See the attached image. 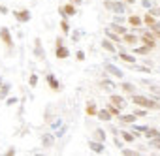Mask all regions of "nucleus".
Here are the masks:
<instances>
[{
	"mask_svg": "<svg viewBox=\"0 0 160 156\" xmlns=\"http://www.w3.org/2000/svg\"><path fill=\"white\" fill-rule=\"evenodd\" d=\"M132 102H134L136 105H141V107H145V109H160V104H158V102H154V100H149V98H145V96H139V94H132Z\"/></svg>",
	"mask_w": 160,
	"mask_h": 156,
	"instance_id": "f257e3e1",
	"label": "nucleus"
},
{
	"mask_svg": "<svg viewBox=\"0 0 160 156\" xmlns=\"http://www.w3.org/2000/svg\"><path fill=\"white\" fill-rule=\"evenodd\" d=\"M55 55H57V58H68V56H70V51L62 45V38H58V40H57V49H55Z\"/></svg>",
	"mask_w": 160,
	"mask_h": 156,
	"instance_id": "f03ea898",
	"label": "nucleus"
},
{
	"mask_svg": "<svg viewBox=\"0 0 160 156\" xmlns=\"http://www.w3.org/2000/svg\"><path fill=\"white\" fill-rule=\"evenodd\" d=\"M104 4H106V8H108V10H113V12H115V13H119V15H121V13H124V4H122V2H111V0H106Z\"/></svg>",
	"mask_w": 160,
	"mask_h": 156,
	"instance_id": "7ed1b4c3",
	"label": "nucleus"
},
{
	"mask_svg": "<svg viewBox=\"0 0 160 156\" xmlns=\"http://www.w3.org/2000/svg\"><path fill=\"white\" fill-rule=\"evenodd\" d=\"M0 40H2L8 47H13V40H12V34H10V30L6 28V27H2L0 28Z\"/></svg>",
	"mask_w": 160,
	"mask_h": 156,
	"instance_id": "20e7f679",
	"label": "nucleus"
},
{
	"mask_svg": "<svg viewBox=\"0 0 160 156\" xmlns=\"http://www.w3.org/2000/svg\"><path fill=\"white\" fill-rule=\"evenodd\" d=\"M13 17L21 23H28L30 21V12L28 10H21V12H13Z\"/></svg>",
	"mask_w": 160,
	"mask_h": 156,
	"instance_id": "39448f33",
	"label": "nucleus"
},
{
	"mask_svg": "<svg viewBox=\"0 0 160 156\" xmlns=\"http://www.w3.org/2000/svg\"><path fill=\"white\" fill-rule=\"evenodd\" d=\"M141 40H143V45H147L149 49H154V47H156V43H154V36H152V34H143Z\"/></svg>",
	"mask_w": 160,
	"mask_h": 156,
	"instance_id": "423d86ee",
	"label": "nucleus"
},
{
	"mask_svg": "<svg viewBox=\"0 0 160 156\" xmlns=\"http://www.w3.org/2000/svg\"><path fill=\"white\" fill-rule=\"evenodd\" d=\"M106 70H108V71H109L111 75L119 77V79H122V75H124V73H122V71H121L119 68H115V66H113V64H109V62H106Z\"/></svg>",
	"mask_w": 160,
	"mask_h": 156,
	"instance_id": "0eeeda50",
	"label": "nucleus"
},
{
	"mask_svg": "<svg viewBox=\"0 0 160 156\" xmlns=\"http://www.w3.org/2000/svg\"><path fill=\"white\" fill-rule=\"evenodd\" d=\"M45 79H47V83H49V87H51L53 90H58V89H60V85H58V81H57V77H55L53 73H49Z\"/></svg>",
	"mask_w": 160,
	"mask_h": 156,
	"instance_id": "6e6552de",
	"label": "nucleus"
},
{
	"mask_svg": "<svg viewBox=\"0 0 160 156\" xmlns=\"http://www.w3.org/2000/svg\"><path fill=\"white\" fill-rule=\"evenodd\" d=\"M34 47H36V49H34L36 56H38V58H45V53H43V49H42V41H40L38 38H36V41H34Z\"/></svg>",
	"mask_w": 160,
	"mask_h": 156,
	"instance_id": "1a4fd4ad",
	"label": "nucleus"
},
{
	"mask_svg": "<svg viewBox=\"0 0 160 156\" xmlns=\"http://www.w3.org/2000/svg\"><path fill=\"white\" fill-rule=\"evenodd\" d=\"M111 104H113V105H117L119 109H124V98H122V96L113 94V96H111Z\"/></svg>",
	"mask_w": 160,
	"mask_h": 156,
	"instance_id": "9d476101",
	"label": "nucleus"
},
{
	"mask_svg": "<svg viewBox=\"0 0 160 156\" xmlns=\"http://www.w3.org/2000/svg\"><path fill=\"white\" fill-rule=\"evenodd\" d=\"M89 147L94 152H104V143L102 141H89Z\"/></svg>",
	"mask_w": 160,
	"mask_h": 156,
	"instance_id": "9b49d317",
	"label": "nucleus"
},
{
	"mask_svg": "<svg viewBox=\"0 0 160 156\" xmlns=\"http://www.w3.org/2000/svg\"><path fill=\"white\" fill-rule=\"evenodd\" d=\"M60 12H62L64 15H75V6H73V4L70 2V4H68V6H64V8H62Z\"/></svg>",
	"mask_w": 160,
	"mask_h": 156,
	"instance_id": "f8f14e48",
	"label": "nucleus"
},
{
	"mask_svg": "<svg viewBox=\"0 0 160 156\" xmlns=\"http://www.w3.org/2000/svg\"><path fill=\"white\" fill-rule=\"evenodd\" d=\"M141 23H145L147 27H151V28H152V27H154V23H156V19H154V17H152L151 13H147V15H145V17L141 19Z\"/></svg>",
	"mask_w": 160,
	"mask_h": 156,
	"instance_id": "ddd939ff",
	"label": "nucleus"
},
{
	"mask_svg": "<svg viewBox=\"0 0 160 156\" xmlns=\"http://www.w3.org/2000/svg\"><path fill=\"white\" fill-rule=\"evenodd\" d=\"M143 134L147 135V139H152V137L160 135V132L158 130H152V128H143Z\"/></svg>",
	"mask_w": 160,
	"mask_h": 156,
	"instance_id": "4468645a",
	"label": "nucleus"
},
{
	"mask_svg": "<svg viewBox=\"0 0 160 156\" xmlns=\"http://www.w3.org/2000/svg\"><path fill=\"white\" fill-rule=\"evenodd\" d=\"M42 143H43V147H53L55 137H53L51 134H47V135H43V137H42Z\"/></svg>",
	"mask_w": 160,
	"mask_h": 156,
	"instance_id": "2eb2a0df",
	"label": "nucleus"
},
{
	"mask_svg": "<svg viewBox=\"0 0 160 156\" xmlns=\"http://www.w3.org/2000/svg\"><path fill=\"white\" fill-rule=\"evenodd\" d=\"M102 47H104L106 51H109V53H115V45H113L111 40H104V41H102Z\"/></svg>",
	"mask_w": 160,
	"mask_h": 156,
	"instance_id": "dca6fc26",
	"label": "nucleus"
},
{
	"mask_svg": "<svg viewBox=\"0 0 160 156\" xmlns=\"http://www.w3.org/2000/svg\"><path fill=\"white\" fill-rule=\"evenodd\" d=\"M119 120L128 124V122H136V115H119Z\"/></svg>",
	"mask_w": 160,
	"mask_h": 156,
	"instance_id": "f3484780",
	"label": "nucleus"
},
{
	"mask_svg": "<svg viewBox=\"0 0 160 156\" xmlns=\"http://www.w3.org/2000/svg\"><path fill=\"white\" fill-rule=\"evenodd\" d=\"M121 89H122L124 92H128V94H134V90H136V87H134L132 83H121Z\"/></svg>",
	"mask_w": 160,
	"mask_h": 156,
	"instance_id": "a211bd4d",
	"label": "nucleus"
},
{
	"mask_svg": "<svg viewBox=\"0 0 160 156\" xmlns=\"http://www.w3.org/2000/svg\"><path fill=\"white\" fill-rule=\"evenodd\" d=\"M108 111L111 113V117H119V115H121V109H119L117 105H113V104H109V105H108Z\"/></svg>",
	"mask_w": 160,
	"mask_h": 156,
	"instance_id": "6ab92c4d",
	"label": "nucleus"
},
{
	"mask_svg": "<svg viewBox=\"0 0 160 156\" xmlns=\"http://www.w3.org/2000/svg\"><path fill=\"white\" fill-rule=\"evenodd\" d=\"M96 115L102 119V120H109L111 119V113L108 111V109H102V111H96Z\"/></svg>",
	"mask_w": 160,
	"mask_h": 156,
	"instance_id": "aec40b11",
	"label": "nucleus"
},
{
	"mask_svg": "<svg viewBox=\"0 0 160 156\" xmlns=\"http://www.w3.org/2000/svg\"><path fill=\"white\" fill-rule=\"evenodd\" d=\"M128 23H130L132 27H139V25H141V17H138V15H132V17H128Z\"/></svg>",
	"mask_w": 160,
	"mask_h": 156,
	"instance_id": "412c9836",
	"label": "nucleus"
},
{
	"mask_svg": "<svg viewBox=\"0 0 160 156\" xmlns=\"http://www.w3.org/2000/svg\"><path fill=\"white\" fill-rule=\"evenodd\" d=\"M111 30H113V32H119V34H126V28L121 27L119 23H113V25H111Z\"/></svg>",
	"mask_w": 160,
	"mask_h": 156,
	"instance_id": "4be33fe9",
	"label": "nucleus"
},
{
	"mask_svg": "<svg viewBox=\"0 0 160 156\" xmlns=\"http://www.w3.org/2000/svg\"><path fill=\"white\" fill-rule=\"evenodd\" d=\"M119 56H121V60H124V62H130V64H136V58H134L132 55H126V53H121Z\"/></svg>",
	"mask_w": 160,
	"mask_h": 156,
	"instance_id": "5701e85b",
	"label": "nucleus"
},
{
	"mask_svg": "<svg viewBox=\"0 0 160 156\" xmlns=\"http://www.w3.org/2000/svg\"><path fill=\"white\" fill-rule=\"evenodd\" d=\"M87 115H89V117L96 115V105H94V102H89V104H87Z\"/></svg>",
	"mask_w": 160,
	"mask_h": 156,
	"instance_id": "b1692460",
	"label": "nucleus"
},
{
	"mask_svg": "<svg viewBox=\"0 0 160 156\" xmlns=\"http://www.w3.org/2000/svg\"><path fill=\"white\" fill-rule=\"evenodd\" d=\"M121 135H122V139H124L126 143H132V141L136 139V135H134V134H130V132H121Z\"/></svg>",
	"mask_w": 160,
	"mask_h": 156,
	"instance_id": "393cba45",
	"label": "nucleus"
},
{
	"mask_svg": "<svg viewBox=\"0 0 160 156\" xmlns=\"http://www.w3.org/2000/svg\"><path fill=\"white\" fill-rule=\"evenodd\" d=\"M124 41H126V43H130V45H134V43L138 41V38H136L134 34H124Z\"/></svg>",
	"mask_w": 160,
	"mask_h": 156,
	"instance_id": "a878e982",
	"label": "nucleus"
},
{
	"mask_svg": "<svg viewBox=\"0 0 160 156\" xmlns=\"http://www.w3.org/2000/svg\"><path fill=\"white\" fill-rule=\"evenodd\" d=\"M94 139H96V141H104V139H106V134H104V130H100V128H98V130L94 132Z\"/></svg>",
	"mask_w": 160,
	"mask_h": 156,
	"instance_id": "bb28decb",
	"label": "nucleus"
},
{
	"mask_svg": "<svg viewBox=\"0 0 160 156\" xmlns=\"http://www.w3.org/2000/svg\"><path fill=\"white\" fill-rule=\"evenodd\" d=\"M100 85H102V87H106L108 90H113V89H115V83H111L109 79H104V81H102Z\"/></svg>",
	"mask_w": 160,
	"mask_h": 156,
	"instance_id": "cd10ccee",
	"label": "nucleus"
},
{
	"mask_svg": "<svg viewBox=\"0 0 160 156\" xmlns=\"http://www.w3.org/2000/svg\"><path fill=\"white\" fill-rule=\"evenodd\" d=\"M106 34H108V38H109V40H111V41H119V36H117V34H115V32H113V30H108V32H106Z\"/></svg>",
	"mask_w": 160,
	"mask_h": 156,
	"instance_id": "c85d7f7f",
	"label": "nucleus"
},
{
	"mask_svg": "<svg viewBox=\"0 0 160 156\" xmlns=\"http://www.w3.org/2000/svg\"><path fill=\"white\" fill-rule=\"evenodd\" d=\"M136 53H138V55H147V53H149V47H147V45H141V47L136 49Z\"/></svg>",
	"mask_w": 160,
	"mask_h": 156,
	"instance_id": "c756f323",
	"label": "nucleus"
},
{
	"mask_svg": "<svg viewBox=\"0 0 160 156\" xmlns=\"http://www.w3.org/2000/svg\"><path fill=\"white\" fill-rule=\"evenodd\" d=\"M8 92H10V85H4V87H2V90H0V98H6V96H8Z\"/></svg>",
	"mask_w": 160,
	"mask_h": 156,
	"instance_id": "7c9ffc66",
	"label": "nucleus"
},
{
	"mask_svg": "<svg viewBox=\"0 0 160 156\" xmlns=\"http://www.w3.org/2000/svg\"><path fill=\"white\" fill-rule=\"evenodd\" d=\"M151 145H152V147H156V149H160V135L152 137V139H151Z\"/></svg>",
	"mask_w": 160,
	"mask_h": 156,
	"instance_id": "2f4dec72",
	"label": "nucleus"
},
{
	"mask_svg": "<svg viewBox=\"0 0 160 156\" xmlns=\"http://www.w3.org/2000/svg\"><path fill=\"white\" fill-rule=\"evenodd\" d=\"M60 27H62V30H64V32H70V25H68V21H66V19L60 23Z\"/></svg>",
	"mask_w": 160,
	"mask_h": 156,
	"instance_id": "473e14b6",
	"label": "nucleus"
},
{
	"mask_svg": "<svg viewBox=\"0 0 160 156\" xmlns=\"http://www.w3.org/2000/svg\"><path fill=\"white\" fill-rule=\"evenodd\" d=\"M122 154H124V156H136L138 152H136V150H130V149H124V150H122Z\"/></svg>",
	"mask_w": 160,
	"mask_h": 156,
	"instance_id": "72a5a7b5",
	"label": "nucleus"
},
{
	"mask_svg": "<svg viewBox=\"0 0 160 156\" xmlns=\"http://www.w3.org/2000/svg\"><path fill=\"white\" fill-rule=\"evenodd\" d=\"M36 83H38V77L36 75H30V87H36Z\"/></svg>",
	"mask_w": 160,
	"mask_h": 156,
	"instance_id": "f704fd0d",
	"label": "nucleus"
},
{
	"mask_svg": "<svg viewBox=\"0 0 160 156\" xmlns=\"http://www.w3.org/2000/svg\"><path fill=\"white\" fill-rule=\"evenodd\" d=\"M77 60H85V53H83V51L77 53Z\"/></svg>",
	"mask_w": 160,
	"mask_h": 156,
	"instance_id": "c9c22d12",
	"label": "nucleus"
},
{
	"mask_svg": "<svg viewBox=\"0 0 160 156\" xmlns=\"http://www.w3.org/2000/svg\"><path fill=\"white\" fill-rule=\"evenodd\" d=\"M15 102H17V100H15V98H8V100H6V104H8V105H13V104H15Z\"/></svg>",
	"mask_w": 160,
	"mask_h": 156,
	"instance_id": "e433bc0d",
	"label": "nucleus"
},
{
	"mask_svg": "<svg viewBox=\"0 0 160 156\" xmlns=\"http://www.w3.org/2000/svg\"><path fill=\"white\" fill-rule=\"evenodd\" d=\"M134 115H136V117H145V115H147V111H136Z\"/></svg>",
	"mask_w": 160,
	"mask_h": 156,
	"instance_id": "4c0bfd02",
	"label": "nucleus"
},
{
	"mask_svg": "<svg viewBox=\"0 0 160 156\" xmlns=\"http://www.w3.org/2000/svg\"><path fill=\"white\" fill-rule=\"evenodd\" d=\"M141 6H143V8H151V2H149V0H143Z\"/></svg>",
	"mask_w": 160,
	"mask_h": 156,
	"instance_id": "58836bf2",
	"label": "nucleus"
},
{
	"mask_svg": "<svg viewBox=\"0 0 160 156\" xmlns=\"http://www.w3.org/2000/svg\"><path fill=\"white\" fill-rule=\"evenodd\" d=\"M15 154V149H8V152H6V156H13Z\"/></svg>",
	"mask_w": 160,
	"mask_h": 156,
	"instance_id": "ea45409f",
	"label": "nucleus"
},
{
	"mask_svg": "<svg viewBox=\"0 0 160 156\" xmlns=\"http://www.w3.org/2000/svg\"><path fill=\"white\" fill-rule=\"evenodd\" d=\"M152 36H154V38H158V40H160V30H154V34H152Z\"/></svg>",
	"mask_w": 160,
	"mask_h": 156,
	"instance_id": "a19ab883",
	"label": "nucleus"
},
{
	"mask_svg": "<svg viewBox=\"0 0 160 156\" xmlns=\"http://www.w3.org/2000/svg\"><path fill=\"white\" fill-rule=\"evenodd\" d=\"M83 0H72V4H81Z\"/></svg>",
	"mask_w": 160,
	"mask_h": 156,
	"instance_id": "79ce46f5",
	"label": "nucleus"
},
{
	"mask_svg": "<svg viewBox=\"0 0 160 156\" xmlns=\"http://www.w3.org/2000/svg\"><path fill=\"white\" fill-rule=\"evenodd\" d=\"M124 2H126V4H134V2H136V0H124Z\"/></svg>",
	"mask_w": 160,
	"mask_h": 156,
	"instance_id": "37998d69",
	"label": "nucleus"
},
{
	"mask_svg": "<svg viewBox=\"0 0 160 156\" xmlns=\"http://www.w3.org/2000/svg\"><path fill=\"white\" fill-rule=\"evenodd\" d=\"M0 87H2V77H0Z\"/></svg>",
	"mask_w": 160,
	"mask_h": 156,
	"instance_id": "c03bdc74",
	"label": "nucleus"
}]
</instances>
